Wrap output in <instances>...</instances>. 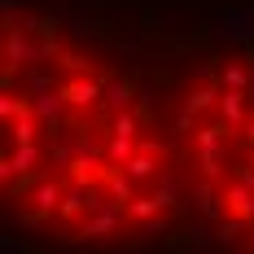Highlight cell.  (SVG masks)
Wrapping results in <instances>:
<instances>
[{
	"label": "cell",
	"instance_id": "1",
	"mask_svg": "<svg viewBox=\"0 0 254 254\" xmlns=\"http://www.w3.org/2000/svg\"><path fill=\"white\" fill-rule=\"evenodd\" d=\"M215 83H219V88H246V92H254L250 62H224V66L215 70Z\"/></svg>",
	"mask_w": 254,
	"mask_h": 254
},
{
	"label": "cell",
	"instance_id": "2",
	"mask_svg": "<svg viewBox=\"0 0 254 254\" xmlns=\"http://www.w3.org/2000/svg\"><path fill=\"white\" fill-rule=\"evenodd\" d=\"M131 83L127 79H105V101H101V110L105 114H114V110H131Z\"/></svg>",
	"mask_w": 254,
	"mask_h": 254
}]
</instances>
